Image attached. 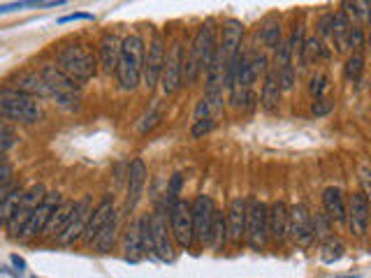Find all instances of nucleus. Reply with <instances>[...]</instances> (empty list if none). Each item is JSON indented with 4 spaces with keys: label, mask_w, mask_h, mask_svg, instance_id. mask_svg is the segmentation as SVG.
<instances>
[{
    "label": "nucleus",
    "mask_w": 371,
    "mask_h": 278,
    "mask_svg": "<svg viewBox=\"0 0 371 278\" xmlns=\"http://www.w3.org/2000/svg\"><path fill=\"white\" fill-rule=\"evenodd\" d=\"M216 26L214 21H207V24L200 26V31L195 33L191 51H188L186 61H184V82L186 84H195L202 72H207L212 68L214 58H216Z\"/></svg>",
    "instance_id": "nucleus-1"
},
{
    "label": "nucleus",
    "mask_w": 371,
    "mask_h": 278,
    "mask_svg": "<svg viewBox=\"0 0 371 278\" xmlns=\"http://www.w3.org/2000/svg\"><path fill=\"white\" fill-rule=\"evenodd\" d=\"M144 72V42L140 35H128L121 45L119 65H116V79L123 91H135L142 84Z\"/></svg>",
    "instance_id": "nucleus-2"
},
{
    "label": "nucleus",
    "mask_w": 371,
    "mask_h": 278,
    "mask_svg": "<svg viewBox=\"0 0 371 278\" xmlns=\"http://www.w3.org/2000/svg\"><path fill=\"white\" fill-rule=\"evenodd\" d=\"M56 68L63 70L72 82L82 84L98 75V61L89 49L82 45L63 47L56 56Z\"/></svg>",
    "instance_id": "nucleus-3"
},
{
    "label": "nucleus",
    "mask_w": 371,
    "mask_h": 278,
    "mask_svg": "<svg viewBox=\"0 0 371 278\" xmlns=\"http://www.w3.org/2000/svg\"><path fill=\"white\" fill-rule=\"evenodd\" d=\"M40 75L47 84L49 100H56L63 109H70V112L79 109L82 89H79L77 82H72V79L65 75L63 70H58L56 65H45V68L40 70Z\"/></svg>",
    "instance_id": "nucleus-4"
},
{
    "label": "nucleus",
    "mask_w": 371,
    "mask_h": 278,
    "mask_svg": "<svg viewBox=\"0 0 371 278\" xmlns=\"http://www.w3.org/2000/svg\"><path fill=\"white\" fill-rule=\"evenodd\" d=\"M0 116L19 123H35L40 121L42 109L40 102L31 98V95L17 89H3L0 91Z\"/></svg>",
    "instance_id": "nucleus-5"
},
{
    "label": "nucleus",
    "mask_w": 371,
    "mask_h": 278,
    "mask_svg": "<svg viewBox=\"0 0 371 278\" xmlns=\"http://www.w3.org/2000/svg\"><path fill=\"white\" fill-rule=\"evenodd\" d=\"M167 218H170V234L177 241L179 248L188 251L195 239H193V214H191V204L186 200H174L167 204Z\"/></svg>",
    "instance_id": "nucleus-6"
},
{
    "label": "nucleus",
    "mask_w": 371,
    "mask_h": 278,
    "mask_svg": "<svg viewBox=\"0 0 371 278\" xmlns=\"http://www.w3.org/2000/svg\"><path fill=\"white\" fill-rule=\"evenodd\" d=\"M269 207L260 200H249V214H246V234L244 239L249 241L251 248H265L269 239Z\"/></svg>",
    "instance_id": "nucleus-7"
},
{
    "label": "nucleus",
    "mask_w": 371,
    "mask_h": 278,
    "mask_svg": "<svg viewBox=\"0 0 371 278\" xmlns=\"http://www.w3.org/2000/svg\"><path fill=\"white\" fill-rule=\"evenodd\" d=\"M184 61H186L184 45L179 40H174L165 54V68L163 77H160V86H163L165 95H174L181 89V84H184Z\"/></svg>",
    "instance_id": "nucleus-8"
},
{
    "label": "nucleus",
    "mask_w": 371,
    "mask_h": 278,
    "mask_svg": "<svg viewBox=\"0 0 371 278\" xmlns=\"http://www.w3.org/2000/svg\"><path fill=\"white\" fill-rule=\"evenodd\" d=\"M165 54H167V47L163 42V35L154 33L149 47L144 49V72H142V82L149 91L156 89V84H160V77H163V68H165Z\"/></svg>",
    "instance_id": "nucleus-9"
},
{
    "label": "nucleus",
    "mask_w": 371,
    "mask_h": 278,
    "mask_svg": "<svg viewBox=\"0 0 371 278\" xmlns=\"http://www.w3.org/2000/svg\"><path fill=\"white\" fill-rule=\"evenodd\" d=\"M61 202H63L61 193H47L45 200L38 204V209H35L31 214V218H28V223L24 225V230H21L19 239L26 241V239L38 237V234H45L47 225H49V221H52L54 211L58 209V204Z\"/></svg>",
    "instance_id": "nucleus-10"
},
{
    "label": "nucleus",
    "mask_w": 371,
    "mask_h": 278,
    "mask_svg": "<svg viewBox=\"0 0 371 278\" xmlns=\"http://www.w3.org/2000/svg\"><path fill=\"white\" fill-rule=\"evenodd\" d=\"M288 237L302 248L314 241V216L307 204L300 202L288 207Z\"/></svg>",
    "instance_id": "nucleus-11"
},
{
    "label": "nucleus",
    "mask_w": 371,
    "mask_h": 278,
    "mask_svg": "<svg viewBox=\"0 0 371 278\" xmlns=\"http://www.w3.org/2000/svg\"><path fill=\"white\" fill-rule=\"evenodd\" d=\"M191 214H193V239L195 244L205 248L209 239V228H212L216 214V204L209 195H198L191 204Z\"/></svg>",
    "instance_id": "nucleus-12"
},
{
    "label": "nucleus",
    "mask_w": 371,
    "mask_h": 278,
    "mask_svg": "<svg viewBox=\"0 0 371 278\" xmlns=\"http://www.w3.org/2000/svg\"><path fill=\"white\" fill-rule=\"evenodd\" d=\"M91 214H93V200H91V195H84L82 200L75 202V209H72L68 225H65V230L61 232V237L56 239L58 244L70 246V244H75L77 239H82L86 225H89Z\"/></svg>",
    "instance_id": "nucleus-13"
},
{
    "label": "nucleus",
    "mask_w": 371,
    "mask_h": 278,
    "mask_svg": "<svg viewBox=\"0 0 371 278\" xmlns=\"http://www.w3.org/2000/svg\"><path fill=\"white\" fill-rule=\"evenodd\" d=\"M242 40H244V24L239 19H228L223 24V33H221V45H218L216 56L221 58V63L228 65L232 61H237L239 54H242Z\"/></svg>",
    "instance_id": "nucleus-14"
},
{
    "label": "nucleus",
    "mask_w": 371,
    "mask_h": 278,
    "mask_svg": "<svg viewBox=\"0 0 371 278\" xmlns=\"http://www.w3.org/2000/svg\"><path fill=\"white\" fill-rule=\"evenodd\" d=\"M45 195H47V188L42 186V184L28 188L26 193H24L17 211H14L10 225H7V230H10V237L12 239H19V234H21V230H24V225L28 223V218H31L33 211L38 209V204L45 200Z\"/></svg>",
    "instance_id": "nucleus-15"
},
{
    "label": "nucleus",
    "mask_w": 371,
    "mask_h": 278,
    "mask_svg": "<svg viewBox=\"0 0 371 278\" xmlns=\"http://www.w3.org/2000/svg\"><path fill=\"white\" fill-rule=\"evenodd\" d=\"M151 253L156 255L158 260L170 262L174 258V248H172V234L167 230V218L163 211H154L151 214Z\"/></svg>",
    "instance_id": "nucleus-16"
},
{
    "label": "nucleus",
    "mask_w": 371,
    "mask_h": 278,
    "mask_svg": "<svg viewBox=\"0 0 371 278\" xmlns=\"http://www.w3.org/2000/svg\"><path fill=\"white\" fill-rule=\"evenodd\" d=\"M369 197L358 190V193H353L348 197V204H346V223L351 232L355 237H365L367 228H369Z\"/></svg>",
    "instance_id": "nucleus-17"
},
{
    "label": "nucleus",
    "mask_w": 371,
    "mask_h": 278,
    "mask_svg": "<svg viewBox=\"0 0 371 278\" xmlns=\"http://www.w3.org/2000/svg\"><path fill=\"white\" fill-rule=\"evenodd\" d=\"M147 165H144L142 158H135L128 167V188H126V214L135 211V207L142 200L144 186H147Z\"/></svg>",
    "instance_id": "nucleus-18"
},
{
    "label": "nucleus",
    "mask_w": 371,
    "mask_h": 278,
    "mask_svg": "<svg viewBox=\"0 0 371 278\" xmlns=\"http://www.w3.org/2000/svg\"><path fill=\"white\" fill-rule=\"evenodd\" d=\"M246 214H249V200L235 197V200L230 202L228 214H225V221H228V237L232 244H242V239L246 234Z\"/></svg>",
    "instance_id": "nucleus-19"
},
{
    "label": "nucleus",
    "mask_w": 371,
    "mask_h": 278,
    "mask_svg": "<svg viewBox=\"0 0 371 278\" xmlns=\"http://www.w3.org/2000/svg\"><path fill=\"white\" fill-rule=\"evenodd\" d=\"M114 214H116V211H114V197L112 195H105L103 200L98 202V207L93 209V214L89 218V225H86V230H84V237L82 239L86 241V244H93V241H96L100 230L105 228L107 221Z\"/></svg>",
    "instance_id": "nucleus-20"
},
{
    "label": "nucleus",
    "mask_w": 371,
    "mask_h": 278,
    "mask_svg": "<svg viewBox=\"0 0 371 278\" xmlns=\"http://www.w3.org/2000/svg\"><path fill=\"white\" fill-rule=\"evenodd\" d=\"M121 45L123 40L119 38V35L109 33L103 38V42H100V68H103L105 75H112V72H116V65H119V56H121Z\"/></svg>",
    "instance_id": "nucleus-21"
},
{
    "label": "nucleus",
    "mask_w": 371,
    "mask_h": 278,
    "mask_svg": "<svg viewBox=\"0 0 371 278\" xmlns=\"http://www.w3.org/2000/svg\"><path fill=\"white\" fill-rule=\"evenodd\" d=\"M269 237H272L276 244H283L288 239V204L286 202H274L269 207Z\"/></svg>",
    "instance_id": "nucleus-22"
},
{
    "label": "nucleus",
    "mask_w": 371,
    "mask_h": 278,
    "mask_svg": "<svg viewBox=\"0 0 371 278\" xmlns=\"http://www.w3.org/2000/svg\"><path fill=\"white\" fill-rule=\"evenodd\" d=\"M325 214L332 223H346V200L339 188H327L323 193Z\"/></svg>",
    "instance_id": "nucleus-23"
},
{
    "label": "nucleus",
    "mask_w": 371,
    "mask_h": 278,
    "mask_svg": "<svg viewBox=\"0 0 371 278\" xmlns=\"http://www.w3.org/2000/svg\"><path fill=\"white\" fill-rule=\"evenodd\" d=\"M281 86H279V77H276V70L274 72H267L265 75V84H263V91H260V105H263L265 112L274 114L276 109H279V102H281Z\"/></svg>",
    "instance_id": "nucleus-24"
},
{
    "label": "nucleus",
    "mask_w": 371,
    "mask_h": 278,
    "mask_svg": "<svg viewBox=\"0 0 371 278\" xmlns=\"http://www.w3.org/2000/svg\"><path fill=\"white\" fill-rule=\"evenodd\" d=\"M351 19L346 17V12L341 10V12H334V21H332V42H334V47H337L339 54H346L348 49V40H351Z\"/></svg>",
    "instance_id": "nucleus-25"
},
{
    "label": "nucleus",
    "mask_w": 371,
    "mask_h": 278,
    "mask_svg": "<svg viewBox=\"0 0 371 278\" xmlns=\"http://www.w3.org/2000/svg\"><path fill=\"white\" fill-rule=\"evenodd\" d=\"M123 251H126L128 262H140L147 251L142 244V232H140V221H133L126 230V239H123Z\"/></svg>",
    "instance_id": "nucleus-26"
},
{
    "label": "nucleus",
    "mask_w": 371,
    "mask_h": 278,
    "mask_svg": "<svg viewBox=\"0 0 371 278\" xmlns=\"http://www.w3.org/2000/svg\"><path fill=\"white\" fill-rule=\"evenodd\" d=\"M228 241H230V237H228V221H225V214H223V211L216 209L214 221H212V228H209L207 248H212V251L221 253Z\"/></svg>",
    "instance_id": "nucleus-27"
},
{
    "label": "nucleus",
    "mask_w": 371,
    "mask_h": 278,
    "mask_svg": "<svg viewBox=\"0 0 371 278\" xmlns=\"http://www.w3.org/2000/svg\"><path fill=\"white\" fill-rule=\"evenodd\" d=\"M17 91L31 95V98H49V91H47V84L45 79H42L40 72H24V75H19L17 79Z\"/></svg>",
    "instance_id": "nucleus-28"
},
{
    "label": "nucleus",
    "mask_w": 371,
    "mask_h": 278,
    "mask_svg": "<svg viewBox=\"0 0 371 278\" xmlns=\"http://www.w3.org/2000/svg\"><path fill=\"white\" fill-rule=\"evenodd\" d=\"M258 38L260 42L269 49V51H276L283 45V33H281V21L276 17H269L263 26H260L258 31Z\"/></svg>",
    "instance_id": "nucleus-29"
},
{
    "label": "nucleus",
    "mask_w": 371,
    "mask_h": 278,
    "mask_svg": "<svg viewBox=\"0 0 371 278\" xmlns=\"http://www.w3.org/2000/svg\"><path fill=\"white\" fill-rule=\"evenodd\" d=\"M72 209H75V202H70V200H63L61 204H58V209L54 211L45 234H49V237H54V239L61 237V232L65 230V225H68L70 216H72Z\"/></svg>",
    "instance_id": "nucleus-30"
},
{
    "label": "nucleus",
    "mask_w": 371,
    "mask_h": 278,
    "mask_svg": "<svg viewBox=\"0 0 371 278\" xmlns=\"http://www.w3.org/2000/svg\"><path fill=\"white\" fill-rule=\"evenodd\" d=\"M24 193H26V190L21 188V186H17L10 195L5 197L3 202H0V228H7V225H10L14 211H17V207H19V202H21V197H24Z\"/></svg>",
    "instance_id": "nucleus-31"
},
{
    "label": "nucleus",
    "mask_w": 371,
    "mask_h": 278,
    "mask_svg": "<svg viewBox=\"0 0 371 278\" xmlns=\"http://www.w3.org/2000/svg\"><path fill=\"white\" fill-rule=\"evenodd\" d=\"M116 228H119V218H116V214L109 218L107 225L103 230H100V234L96 237V241H93V246H96L98 253H109L114 246V239H116Z\"/></svg>",
    "instance_id": "nucleus-32"
},
{
    "label": "nucleus",
    "mask_w": 371,
    "mask_h": 278,
    "mask_svg": "<svg viewBox=\"0 0 371 278\" xmlns=\"http://www.w3.org/2000/svg\"><path fill=\"white\" fill-rule=\"evenodd\" d=\"M320 56H323V42H320L318 38L304 40L302 51H300V63H302V68H309V65H314Z\"/></svg>",
    "instance_id": "nucleus-33"
},
{
    "label": "nucleus",
    "mask_w": 371,
    "mask_h": 278,
    "mask_svg": "<svg viewBox=\"0 0 371 278\" xmlns=\"http://www.w3.org/2000/svg\"><path fill=\"white\" fill-rule=\"evenodd\" d=\"M344 251L346 248L339 239H327L323 244V251H320V258H323L325 265H334V262L344 258Z\"/></svg>",
    "instance_id": "nucleus-34"
},
{
    "label": "nucleus",
    "mask_w": 371,
    "mask_h": 278,
    "mask_svg": "<svg viewBox=\"0 0 371 278\" xmlns=\"http://www.w3.org/2000/svg\"><path fill=\"white\" fill-rule=\"evenodd\" d=\"M369 10H371V3H344L346 17L355 21L353 26L365 24V21L369 19Z\"/></svg>",
    "instance_id": "nucleus-35"
},
{
    "label": "nucleus",
    "mask_w": 371,
    "mask_h": 278,
    "mask_svg": "<svg viewBox=\"0 0 371 278\" xmlns=\"http://www.w3.org/2000/svg\"><path fill=\"white\" fill-rule=\"evenodd\" d=\"M362 70H365V58H362V54H351L346 61V68H344V75L348 82H358V79L362 77Z\"/></svg>",
    "instance_id": "nucleus-36"
},
{
    "label": "nucleus",
    "mask_w": 371,
    "mask_h": 278,
    "mask_svg": "<svg viewBox=\"0 0 371 278\" xmlns=\"http://www.w3.org/2000/svg\"><path fill=\"white\" fill-rule=\"evenodd\" d=\"M327 89H330V84H327V77L323 75V72H316V75L309 79V93L314 100L325 98Z\"/></svg>",
    "instance_id": "nucleus-37"
},
{
    "label": "nucleus",
    "mask_w": 371,
    "mask_h": 278,
    "mask_svg": "<svg viewBox=\"0 0 371 278\" xmlns=\"http://www.w3.org/2000/svg\"><path fill=\"white\" fill-rule=\"evenodd\" d=\"M276 77H279L281 91H293V89H295L297 72H295V65H293V63L286 65V68H281V70H276Z\"/></svg>",
    "instance_id": "nucleus-38"
},
{
    "label": "nucleus",
    "mask_w": 371,
    "mask_h": 278,
    "mask_svg": "<svg viewBox=\"0 0 371 278\" xmlns=\"http://www.w3.org/2000/svg\"><path fill=\"white\" fill-rule=\"evenodd\" d=\"M365 28L362 26H353L351 28V40H348V47L353 49V54H362V49H365Z\"/></svg>",
    "instance_id": "nucleus-39"
},
{
    "label": "nucleus",
    "mask_w": 371,
    "mask_h": 278,
    "mask_svg": "<svg viewBox=\"0 0 371 278\" xmlns=\"http://www.w3.org/2000/svg\"><path fill=\"white\" fill-rule=\"evenodd\" d=\"M14 142H17V139H14L12 128L0 121V156H5V153L14 146Z\"/></svg>",
    "instance_id": "nucleus-40"
},
{
    "label": "nucleus",
    "mask_w": 371,
    "mask_h": 278,
    "mask_svg": "<svg viewBox=\"0 0 371 278\" xmlns=\"http://www.w3.org/2000/svg\"><path fill=\"white\" fill-rule=\"evenodd\" d=\"M214 119H202V121H193V128H191V135L195 139H200V137H205L209 135L214 130Z\"/></svg>",
    "instance_id": "nucleus-41"
},
{
    "label": "nucleus",
    "mask_w": 371,
    "mask_h": 278,
    "mask_svg": "<svg viewBox=\"0 0 371 278\" xmlns=\"http://www.w3.org/2000/svg\"><path fill=\"white\" fill-rule=\"evenodd\" d=\"M330 228H332V221L327 218V214H316V218H314V239L316 237H327Z\"/></svg>",
    "instance_id": "nucleus-42"
},
{
    "label": "nucleus",
    "mask_w": 371,
    "mask_h": 278,
    "mask_svg": "<svg viewBox=\"0 0 371 278\" xmlns=\"http://www.w3.org/2000/svg\"><path fill=\"white\" fill-rule=\"evenodd\" d=\"M334 109V100L332 98H320L314 100V105H311V114L314 116H327Z\"/></svg>",
    "instance_id": "nucleus-43"
},
{
    "label": "nucleus",
    "mask_w": 371,
    "mask_h": 278,
    "mask_svg": "<svg viewBox=\"0 0 371 278\" xmlns=\"http://www.w3.org/2000/svg\"><path fill=\"white\" fill-rule=\"evenodd\" d=\"M158 121H160V107L156 105L147 116H144V123H142V128H140V130H142L144 135H147L149 130H154V128L158 126Z\"/></svg>",
    "instance_id": "nucleus-44"
},
{
    "label": "nucleus",
    "mask_w": 371,
    "mask_h": 278,
    "mask_svg": "<svg viewBox=\"0 0 371 278\" xmlns=\"http://www.w3.org/2000/svg\"><path fill=\"white\" fill-rule=\"evenodd\" d=\"M332 21H334V14H325V17H320L318 33L323 35V38H330V35H332Z\"/></svg>",
    "instance_id": "nucleus-45"
},
{
    "label": "nucleus",
    "mask_w": 371,
    "mask_h": 278,
    "mask_svg": "<svg viewBox=\"0 0 371 278\" xmlns=\"http://www.w3.org/2000/svg\"><path fill=\"white\" fill-rule=\"evenodd\" d=\"M179 190H181V174H174L172 177V181H170V202H174V200H179Z\"/></svg>",
    "instance_id": "nucleus-46"
},
{
    "label": "nucleus",
    "mask_w": 371,
    "mask_h": 278,
    "mask_svg": "<svg viewBox=\"0 0 371 278\" xmlns=\"http://www.w3.org/2000/svg\"><path fill=\"white\" fill-rule=\"evenodd\" d=\"M93 14H86V12H75V14H68V17H61L58 19V24H70V21H91Z\"/></svg>",
    "instance_id": "nucleus-47"
},
{
    "label": "nucleus",
    "mask_w": 371,
    "mask_h": 278,
    "mask_svg": "<svg viewBox=\"0 0 371 278\" xmlns=\"http://www.w3.org/2000/svg\"><path fill=\"white\" fill-rule=\"evenodd\" d=\"M10 181H14V177H12V165L3 163V165H0V188L7 186Z\"/></svg>",
    "instance_id": "nucleus-48"
},
{
    "label": "nucleus",
    "mask_w": 371,
    "mask_h": 278,
    "mask_svg": "<svg viewBox=\"0 0 371 278\" xmlns=\"http://www.w3.org/2000/svg\"><path fill=\"white\" fill-rule=\"evenodd\" d=\"M17 186H19V184H17V181H10V184H7V186H3V188H0V202H3V200H5V197H7V195H10V193H12V190H14V188H17Z\"/></svg>",
    "instance_id": "nucleus-49"
},
{
    "label": "nucleus",
    "mask_w": 371,
    "mask_h": 278,
    "mask_svg": "<svg viewBox=\"0 0 371 278\" xmlns=\"http://www.w3.org/2000/svg\"><path fill=\"white\" fill-rule=\"evenodd\" d=\"M12 265L19 267V272H24L26 269V262H24V258H19V255H12Z\"/></svg>",
    "instance_id": "nucleus-50"
},
{
    "label": "nucleus",
    "mask_w": 371,
    "mask_h": 278,
    "mask_svg": "<svg viewBox=\"0 0 371 278\" xmlns=\"http://www.w3.org/2000/svg\"><path fill=\"white\" fill-rule=\"evenodd\" d=\"M337 278H358V276L353 274V276H337Z\"/></svg>",
    "instance_id": "nucleus-51"
},
{
    "label": "nucleus",
    "mask_w": 371,
    "mask_h": 278,
    "mask_svg": "<svg viewBox=\"0 0 371 278\" xmlns=\"http://www.w3.org/2000/svg\"><path fill=\"white\" fill-rule=\"evenodd\" d=\"M367 24H369V28H371V10H369V19H367Z\"/></svg>",
    "instance_id": "nucleus-52"
},
{
    "label": "nucleus",
    "mask_w": 371,
    "mask_h": 278,
    "mask_svg": "<svg viewBox=\"0 0 371 278\" xmlns=\"http://www.w3.org/2000/svg\"><path fill=\"white\" fill-rule=\"evenodd\" d=\"M5 163V160H3V156H0V165H3Z\"/></svg>",
    "instance_id": "nucleus-53"
},
{
    "label": "nucleus",
    "mask_w": 371,
    "mask_h": 278,
    "mask_svg": "<svg viewBox=\"0 0 371 278\" xmlns=\"http://www.w3.org/2000/svg\"><path fill=\"white\" fill-rule=\"evenodd\" d=\"M35 278H38V276H35Z\"/></svg>",
    "instance_id": "nucleus-54"
}]
</instances>
